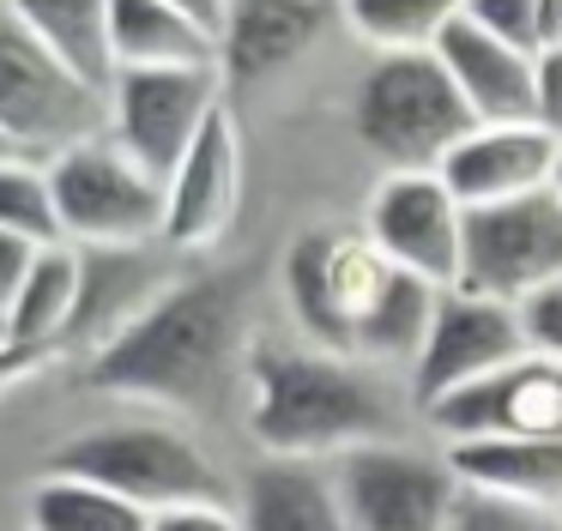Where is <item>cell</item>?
<instances>
[{"instance_id":"obj_1","label":"cell","mask_w":562,"mask_h":531,"mask_svg":"<svg viewBox=\"0 0 562 531\" xmlns=\"http://www.w3.org/2000/svg\"><path fill=\"white\" fill-rule=\"evenodd\" d=\"M248 314L236 278H182L164 302L91 357V386L127 405L206 410L243 374Z\"/></svg>"},{"instance_id":"obj_2","label":"cell","mask_w":562,"mask_h":531,"mask_svg":"<svg viewBox=\"0 0 562 531\" xmlns=\"http://www.w3.org/2000/svg\"><path fill=\"white\" fill-rule=\"evenodd\" d=\"M248 434L291 465H339L357 447L387 441V398L363 362L321 344H260L248 357Z\"/></svg>"},{"instance_id":"obj_3","label":"cell","mask_w":562,"mask_h":531,"mask_svg":"<svg viewBox=\"0 0 562 531\" xmlns=\"http://www.w3.org/2000/svg\"><path fill=\"white\" fill-rule=\"evenodd\" d=\"M357 133L387 176H441L477 133V115L436 55H381L357 84Z\"/></svg>"},{"instance_id":"obj_4","label":"cell","mask_w":562,"mask_h":531,"mask_svg":"<svg viewBox=\"0 0 562 531\" xmlns=\"http://www.w3.org/2000/svg\"><path fill=\"white\" fill-rule=\"evenodd\" d=\"M55 471L98 483V489L146 507L151 519L176 513V507H231L212 453L176 422H110V429H91L55 453Z\"/></svg>"},{"instance_id":"obj_5","label":"cell","mask_w":562,"mask_h":531,"mask_svg":"<svg viewBox=\"0 0 562 531\" xmlns=\"http://www.w3.org/2000/svg\"><path fill=\"white\" fill-rule=\"evenodd\" d=\"M0 133L37 163L110 133V91L79 79L7 7H0Z\"/></svg>"},{"instance_id":"obj_6","label":"cell","mask_w":562,"mask_h":531,"mask_svg":"<svg viewBox=\"0 0 562 531\" xmlns=\"http://www.w3.org/2000/svg\"><path fill=\"white\" fill-rule=\"evenodd\" d=\"M400 284V266L363 236V229H321L303 236L284 260V296L291 314L303 320L308 344L357 362L363 332L375 326L381 302Z\"/></svg>"},{"instance_id":"obj_7","label":"cell","mask_w":562,"mask_h":531,"mask_svg":"<svg viewBox=\"0 0 562 531\" xmlns=\"http://www.w3.org/2000/svg\"><path fill=\"white\" fill-rule=\"evenodd\" d=\"M55 212L74 248H158L170 224V188L134 163L103 133L91 145L49 157Z\"/></svg>"},{"instance_id":"obj_8","label":"cell","mask_w":562,"mask_h":531,"mask_svg":"<svg viewBox=\"0 0 562 531\" xmlns=\"http://www.w3.org/2000/svg\"><path fill=\"white\" fill-rule=\"evenodd\" d=\"M333 483L351 513V531H460L465 489L448 453L375 441L345 453L333 465Z\"/></svg>"},{"instance_id":"obj_9","label":"cell","mask_w":562,"mask_h":531,"mask_svg":"<svg viewBox=\"0 0 562 531\" xmlns=\"http://www.w3.org/2000/svg\"><path fill=\"white\" fill-rule=\"evenodd\" d=\"M224 109V67H170V72H115L110 84V139L146 176L170 188L182 157L200 145Z\"/></svg>"},{"instance_id":"obj_10","label":"cell","mask_w":562,"mask_h":531,"mask_svg":"<svg viewBox=\"0 0 562 531\" xmlns=\"http://www.w3.org/2000/svg\"><path fill=\"white\" fill-rule=\"evenodd\" d=\"M562 284V193H526L508 205L465 212V278L460 290L526 308L538 290Z\"/></svg>"},{"instance_id":"obj_11","label":"cell","mask_w":562,"mask_h":531,"mask_svg":"<svg viewBox=\"0 0 562 531\" xmlns=\"http://www.w3.org/2000/svg\"><path fill=\"white\" fill-rule=\"evenodd\" d=\"M363 236L400 272L436 290H460L465 278V205L441 176H387L369 200Z\"/></svg>"},{"instance_id":"obj_12","label":"cell","mask_w":562,"mask_h":531,"mask_svg":"<svg viewBox=\"0 0 562 531\" xmlns=\"http://www.w3.org/2000/svg\"><path fill=\"white\" fill-rule=\"evenodd\" d=\"M526 350V326H520V308L508 302H490V296H472V290H441V308H436V326L424 338V357L412 369V398L417 410L436 405V398L460 393V386H477L490 374L514 369Z\"/></svg>"},{"instance_id":"obj_13","label":"cell","mask_w":562,"mask_h":531,"mask_svg":"<svg viewBox=\"0 0 562 531\" xmlns=\"http://www.w3.org/2000/svg\"><path fill=\"white\" fill-rule=\"evenodd\" d=\"M424 422L441 434V447L465 441H502V434H538L562 441V362L520 357L514 369L490 374L477 386L424 405Z\"/></svg>"},{"instance_id":"obj_14","label":"cell","mask_w":562,"mask_h":531,"mask_svg":"<svg viewBox=\"0 0 562 531\" xmlns=\"http://www.w3.org/2000/svg\"><path fill=\"white\" fill-rule=\"evenodd\" d=\"M236 212H243V133H236L231 109H218L212 127L200 133V145L170 176L164 248L170 253H212L224 236H231Z\"/></svg>"},{"instance_id":"obj_15","label":"cell","mask_w":562,"mask_h":531,"mask_svg":"<svg viewBox=\"0 0 562 531\" xmlns=\"http://www.w3.org/2000/svg\"><path fill=\"white\" fill-rule=\"evenodd\" d=\"M436 60L448 67L453 91L477 115V127H520L538 115V55L508 36L484 31L472 19H453L436 43Z\"/></svg>"},{"instance_id":"obj_16","label":"cell","mask_w":562,"mask_h":531,"mask_svg":"<svg viewBox=\"0 0 562 531\" xmlns=\"http://www.w3.org/2000/svg\"><path fill=\"white\" fill-rule=\"evenodd\" d=\"M557 169H562V145L538 121H520V127H477L448 157L441 181L453 188V200L465 212H484V205H508L557 188Z\"/></svg>"},{"instance_id":"obj_17","label":"cell","mask_w":562,"mask_h":531,"mask_svg":"<svg viewBox=\"0 0 562 531\" xmlns=\"http://www.w3.org/2000/svg\"><path fill=\"white\" fill-rule=\"evenodd\" d=\"M333 0H231L218 31L224 79H272L321 43Z\"/></svg>"},{"instance_id":"obj_18","label":"cell","mask_w":562,"mask_h":531,"mask_svg":"<svg viewBox=\"0 0 562 531\" xmlns=\"http://www.w3.org/2000/svg\"><path fill=\"white\" fill-rule=\"evenodd\" d=\"M164 253H170L164 241L158 248H86V296H79V320L67 332V344H86L98 357L134 320H146L170 290Z\"/></svg>"},{"instance_id":"obj_19","label":"cell","mask_w":562,"mask_h":531,"mask_svg":"<svg viewBox=\"0 0 562 531\" xmlns=\"http://www.w3.org/2000/svg\"><path fill=\"white\" fill-rule=\"evenodd\" d=\"M448 465L460 477V489L477 495V501L562 513V441H538V434L465 441V447H448Z\"/></svg>"},{"instance_id":"obj_20","label":"cell","mask_w":562,"mask_h":531,"mask_svg":"<svg viewBox=\"0 0 562 531\" xmlns=\"http://www.w3.org/2000/svg\"><path fill=\"white\" fill-rule=\"evenodd\" d=\"M243 531H351V513L339 501L333 465H291L272 459L243 483Z\"/></svg>"},{"instance_id":"obj_21","label":"cell","mask_w":562,"mask_h":531,"mask_svg":"<svg viewBox=\"0 0 562 531\" xmlns=\"http://www.w3.org/2000/svg\"><path fill=\"white\" fill-rule=\"evenodd\" d=\"M115 72L218 67V31L164 7V0H115Z\"/></svg>"},{"instance_id":"obj_22","label":"cell","mask_w":562,"mask_h":531,"mask_svg":"<svg viewBox=\"0 0 562 531\" xmlns=\"http://www.w3.org/2000/svg\"><path fill=\"white\" fill-rule=\"evenodd\" d=\"M79 296H86V248H74V241L43 248L25 290L13 296V344L43 350V357L67 350V332L79 320Z\"/></svg>"},{"instance_id":"obj_23","label":"cell","mask_w":562,"mask_h":531,"mask_svg":"<svg viewBox=\"0 0 562 531\" xmlns=\"http://www.w3.org/2000/svg\"><path fill=\"white\" fill-rule=\"evenodd\" d=\"M7 12L31 24L79 79L98 91L115 84V0H7Z\"/></svg>"},{"instance_id":"obj_24","label":"cell","mask_w":562,"mask_h":531,"mask_svg":"<svg viewBox=\"0 0 562 531\" xmlns=\"http://www.w3.org/2000/svg\"><path fill=\"white\" fill-rule=\"evenodd\" d=\"M345 24L375 55H436L453 19H465V0H339Z\"/></svg>"},{"instance_id":"obj_25","label":"cell","mask_w":562,"mask_h":531,"mask_svg":"<svg viewBox=\"0 0 562 531\" xmlns=\"http://www.w3.org/2000/svg\"><path fill=\"white\" fill-rule=\"evenodd\" d=\"M31 531H151V513L86 477L49 471L31 489Z\"/></svg>"},{"instance_id":"obj_26","label":"cell","mask_w":562,"mask_h":531,"mask_svg":"<svg viewBox=\"0 0 562 531\" xmlns=\"http://www.w3.org/2000/svg\"><path fill=\"white\" fill-rule=\"evenodd\" d=\"M0 229L37 241V248H55L61 236V212H55V181H49V163L37 157H13L0 163Z\"/></svg>"},{"instance_id":"obj_27","label":"cell","mask_w":562,"mask_h":531,"mask_svg":"<svg viewBox=\"0 0 562 531\" xmlns=\"http://www.w3.org/2000/svg\"><path fill=\"white\" fill-rule=\"evenodd\" d=\"M460 531H562V513H538V507H508V501H477V495H465Z\"/></svg>"},{"instance_id":"obj_28","label":"cell","mask_w":562,"mask_h":531,"mask_svg":"<svg viewBox=\"0 0 562 531\" xmlns=\"http://www.w3.org/2000/svg\"><path fill=\"white\" fill-rule=\"evenodd\" d=\"M465 19L484 24V31H496V36H508V43H520V48H532L538 0H465ZM532 55H538V48H532Z\"/></svg>"},{"instance_id":"obj_29","label":"cell","mask_w":562,"mask_h":531,"mask_svg":"<svg viewBox=\"0 0 562 531\" xmlns=\"http://www.w3.org/2000/svg\"><path fill=\"white\" fill-rule=\"evenodd\" d=\"M520 326H526V350H532V357L562 362V284L538 290L520 308Z\"/></svg>"},{"instance_id":"obj_30","label":"cell","mask_w":562,"mask_h":531,"mask_svg":"<svg viewBox=\"0 0 562 531\" xmlns=\"http://www.w3.org/2000/svg\"><path fill=\"white\" fill-rule=\"evenodd\" d=\"M37 241H25V236H13V229H0V302L13 308V296L25 290V278H31V266H37Z\"/></svg>"},{"instance_id":"obj_31","label":"cell","mask_w":562,"mask_h":531,"mask_svg":"<svg viewBox=\"0 0 562 531\" xmlns=\"http://www.w3.org/2000/svg\"><path fill=\"white\" fill-rule=\"evenodd\" d=\"M151 531H243V513L236 507H176L151 519Z\"/></svg>"},{"instance_id":"obj_32","label":"cell","mask_w":562,"mask_h":531,"mask_svg":"<svg viewBox=\"0 0 562 531\" xmlns=\"http://www.w3.org/2000/svg\"><path fill=\"white\" fill-rule=\"evenodd\" d=\"M538 127L562 145V55H544L538 60Z\"/></svg>"},{"instance_id":"obj_33","label":"cell","mask_w":562,"mask_h":531,"mask_svg":"<svg viewBox=\"0 0 562 531\" xmlns=\"http://www.w3.org/2000/svg\"><path fill=\"white\" fill-rule=\"evenodd\" d=\"M43 362H49V357H43V350H25V344H7V350H0V393H13L19 381H31V374H37Z\"/></svg>"},{"instance_id":"obj_34","label":"cell","mask_w":562,"mask_h":531,"mask_svg":"<svg viewBox=\"0 0 562 531\" xmlns=\"http://www.w3.org/2000/svg\"><path fill=\"white\" fill-rule=\"evenodd\" d=\"M538 60L562 55V0H538V36H532Z\"/></svg>"},{"instance_id":"obj_35","label":"cell","mask_w":562,"mask_h":531,"mask_svg":"<svg viewBox=\"0 0 562 531\" xmlns=\"http://www.w3.org/2000/svg\"><path fill=\"white\" fill-rule=\"evenodd\" d=\"M164 7H176V12H188V19H200L206 31H224V7H231V0H164Z\"/></svg>"},{"instance_id":"obj_36","label":"cell","mask_w":562,"mask_h":531,"mask_svg":"<svg viewBox=\"0 0 562 531\" xmlns=\"http://www.w3.org/2000/svg\"><path fill=\"white\" fill-rule=\"evenodd\" d=\"M13 344V308H7V302H0V350Z\"/></svg>"},{"instance_id":"obj_37","label":"cell","mask_w":562,"mask_h":531,"mask_svg":"<svg viewBox=\"0 0 562 531\" xmlns=\"http://www.w3.org/2000/svg\"><path fill=\"white\" fill-rule=\"evenodd\" d=\"M13 157H25V151H19V145L7 139V133H0V163H13Z\"/></svg>"},{"instance_id":"obj_38","label":"cell","mask_w":562,"mask_h":531,"mask_svg":"<svg viewBox=\"0 0 562 531\" xmlns=\"http://www.w3.org/2000/svg\"><path fill=\"white\" fill-rule=\"evenodd\" d=\"M557 193H562V169H557Z\"/></svg>"},{"instance_id":"obj_39","label":"cell","mask_w":562,"mask_h":531,"mask_svg":"<svg viewBox=\"0 0 562 531\" xmlns=\"http://www.w3.org/2000/svg\"><path fill=\"white\" fill-rule=\"evenodd\" d=\"M0 7H7V0H0Z\"/></svg>"}]
</instances>
